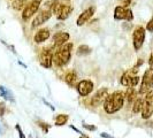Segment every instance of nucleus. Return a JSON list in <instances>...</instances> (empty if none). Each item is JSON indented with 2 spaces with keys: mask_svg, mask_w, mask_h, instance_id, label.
Returning <instances> with one entry per match:
<instances>
[{
  "mask_svg": "<svg viewBox=\"0 0 153 138\" xmlns=\"http://www.w3.org/2000/svg\"><path fill=\"white\" fill-rule=\"evenodd\" d=\"M76 89L79 96L86 97V96L91 94V92L93 91V82L90 79H83L77 84Z\"/></svg>",
  "mask_w": 153,
  "mask_h": 138,
  "instance_id": "9d476101",
  "label": "nucleus"
},
{
  "mask_svg": "<svg viewBox=\"0 0 153 138\" xmlns=\"http://www.w3.org/2000/svg\"><path fill=\"white\" fill-rule=\"evenodd\" d=\"M0 135H4V130H2V128H1V124H0Z\"/></svg>",
  "mask_w": 153,
  "mask_h": 138,
  "instance_id": "ea45409f",
  "label": "nucleus"
},
{
  "mask_svg": "<svg viewBox=\"0 0 153 138\" xmlns=\"http://www.w3.org/2000/svg\"><path fill=\"white\" fill-rule=\"evenodd\" d=\"M1 42H2V44H5V45L7 46L8 48H10V50H12V52H13V53H14V54H16V51H15V48H14V46L9 45V44H7V43H6V42H4V40H1Z\"/></svg>",
  "mask_w": 153,
  "mask_h": 138,
  "instance_id": "72a5a7b5",
  "label": "nucleus"
},
{
  "mask_svg": "<svg viewBox=\"0 0 153 138\" xmlns=\"http://www.w3.org/2000/svg\"><path fill=\"white\" fill-rule=\"evenodd\" d=\"M153 114V100L144 99L143 108H142V117L144 120L150 119Z\"/></svg>",
  "mask_w": 153,
  "mask_h": 138,
  "instance_id": "ddd939ff",
  "label": "nucleus"
},
{
  "mask_svg": "<svg viewBox=\"0 0 153 138\" xmlns=\"http://www.w3.org/2000/svg\"><path fill=\"white\" fill-rule=\"evenodd\" d=\"M143 63H144L143 59H138V62L136 63V65H135V67H136V68H139V67H140V66H142Z\"/></svg>",
  "mask_w": 153,
  "mask_h": 138,
  "instance_id": "c9c22d12",
  "label": "nucleus"
},
{
  "mask_svg": "<svg viewBox=\"0 0 153 138\" xmlns=\"http://www.w3.org/2000/svg\"><path fill=\"white\" fill-rule=\"evenodd\" d=\"M94 13H96V7L94 6H91V7H88L86 9H84L79 14V16L77 17V21H76L77 27H82L86 22H89L91 20L92 16L94 15Z\"/></svg>",
  "mask_w": 153,
  "mask_h": 138,
  "instance_id": "1a4fd4ad",
  "label": "nucleus"
},
{
  "mask_svg": "<svg viewBox=\"0 0 153 138\" xmlns=\"http://www.w3.org/2000/svg\"><path fill=\"white\" fill-rule=\"evenodd\" d=\"M70 35L68 32L65 31H58L54 33V36L52 37V46H54L55 48H59L62 45H65L66 43H68Z\"/></svg>",
  "mask_w": 153,
  "mask_h": 138,
  "instance_id": "6e6552de",
  "label": "nucleus"
},
{
  "mask_svg": "<svg viewBox=\"0 0 153 138\" xmlns=\"http://www.w3.org/2000/svg\"><path fill=\"white\" fill-rule=\"evenodd\" d=\"M38 125L42 128V130H43V132L44 134H47L48 132V129H50V124H47V123H43V122H38Z\"/></svg>",
  "mask_w": 153,
  "mask_h": 138,
  "instance_id": "393cba45",
  "label": "nucleus"
},
{
  "mask_svg": "<svg viewBox=\"0 0 153 138\" xmlns=\"http://www.w3.org/2000/svg\"><path fill=\"white\" fill-rule=\"evenodd\" d=\"M126 96L122 91H115L109 94L104 102V109L107 114H113L119 112L124 105Z\"/></svg>",
  "mask_w": 153,
  "mask_h": 138,
  "instance_id": "f257e3e1",
  "label": "nucleus"
},
{
  "mask_svg": "<svg viewBox=\"0 0 153 138\" xmlns=\"http://www.w3.org/2000/svg\"><path fill=\"white\" fill-rule=\"evenodd\" d=\"M69 116L67 114H59L55 116V120H54V125L56 127H61V125H65L66 123L68 122Z\"/></svg>",
  "mask_w": 153,
  "mask_h": 138,
  "instance_id": "f3484780",
  "label": "nucleus"
},
{
  "mask_svg": "<svg viewBox=\"0 0 153 138\" xmlns=\"http://www.w3.org/2000/svg\"><path fill=\"white\" fill-rule=\"evenodd\" d=\"M69 128H70V129H73V130H74V131H76L77 134H79V135L82 134V131H81V130H78V129H77V128H76V127H75V125H69Z\"/></svg>",
  "mask_w": 153,
  "mask_h": 138,
  "instance_id": "e433bc0d",
  "label": "nucleus"
},
{
  "mask_svg": "<svg viewBox=\"0 0 153 138\" xmlns=\"http://www.w3.org/2000/svg\"><path fill=\"white\" fill-rule=\"evenodd\" d=\"M29 1H30V0H13L12 7H13V9L17 10V12H19V10H22Z\"/></svg>",
  "mask_w": 153,
  "mask_h": 138,
  "instance_id": "412c9836",
  "label": "nucleus"
},
{
  "mask_svg": "<svg viewBox=\"0 0 153 138\" xmlns=\"http://www.w3.org/2000/svg\"><path fill=\"white\" fill-rule=\"evenodd\" d=\"M126 12H127V8L117 5L114 8V20L115 21H122L126 19Z\"/></svg>",
  "mask_w": 153,
  "mask_h": 138,
  "instance_id": "2eb2a0df",
  "label": "nucleus"
},
{
  "mask_svg": "<svg viewBox=\"0 0 153 138\" xmlns=\"http://www.w3.org/2000/svg\"><path fill=\"white\" fill-rule=\"evenodd\" d=\"M150 88L153 89V73H151V76H150Z\"/></svg>",
  "mask_w": 153,
  "mask_h": 138,
  "instance_id": "4c0bfd02",
  "label": "nucleus"
},
{
  "mask_svg": "<svg viewBox=\"0 0 153 138\" xmlns=\"http://www.w3.org/2000/svg\"><path fill=\"white\" fill-rule=\"evenodd\" d=\"M146 30L149 32H153V16L150 19V21L146 24Z\"/></svg>",
  "mask_w": 153,
  "mask_h": 138,
  "instance_id": "bb28decb",
  "label": "nucleus"
},
{
  "mask_svg": "<svg viewBox=\"0 0 153 138\" xmlns=\"http://www.w3.org/2000/svg\"><path fill=\"white\" fill-rule=\"evenodd\" d=\"M132 20H134V14H132V10L128 7V8H127V12H126V19H124V21H127V22H131Z\"/></svg>",
  "mask_w": 153,
  "mask_h": 138,
  "instance_id": "b1692460",
  "label": "nucleus"
},
{
  "mask_svg": "<svg viewBox=\"0 0 153 138\" xmlns=\"http://www.w3.org/2000/svg\"><path fill=\"white\" fill-rule=\"evenodd\" d=\"M6 113V104L4 101L0 102V116H4Z\"/></svg>",
  "mask_w": 153,
  "mask_h": 138,
  "instance_id": "c756f323",
  "label": "nucleus"
},
{
  "mask_svg": "<svg viewBox=\"0 0 153 138\" xmlns=\"http://www.w3.org/2000/svg\"><path fill=\"white\" fill-rule=\"evenodd\" d=\"M50 36H51L50 29H47V28L39 29V30L35 33V36H33V42H35L36 44H42V43H44V42H46L47 39L50 38Z\"/></svg>",
  "mask_w": 153,
  "mask_h": 138,
  "instance_id": "f8f14e48",
  "label": "nucleus"
},
{
  "mask_svg": "<svg viewBox=\"0 0 153 138\" xmlns=\"http://www.w3.org/2000/svg\"><path fill=\"white\" fill-rule=\"evenodd\" d=\"M124 96H126V99H127V101L129 104L132 102V101H135V99H136V90H135V88L128 86V90L126 91Z\"/></svg>",
  "mask_w": 153,
  "mask_h": 138,
  "instance_id": "aec40b11",
  "label": "nucleus"
},
{
  "mask_svg": "<svg viewBox=\"0 0 153 138\" xmlns=\"http://www.w3.org/2000/svg\"><path fill=\"white\" fill-rule=\"evenodd\" d=\"M0 97H2V98H4L5 100L12 101V102H14V101H15L13 92L10 91L9 89H7V88L2 86V85H0Z\"/></svg>",
  "mask_w": 153,
  "mask_h": 138,
  "instance_id": "dca6fc26",
  "label": "nucleus"
},
{
  "mask_svg": "<svg viewBox=\"0 0 153 138\" xmlns=\"http://www.w3.org/2000/svg\"><path fill=\"white\" fill-rule=\"evenodd\" d=\"M63 1H65V0H63Z\"/></svg>",
  "mask_w": 153,
  "mask_h": 138,
  "instance_id": "a19ab883",
  "label": "nucleus"
},
{
  "mask_svg": "<svg viewBox=\"0 0 153 138\" xmlns=\"http://www.w3.org/2000/svg\"><path fill=\"white\" fill-rule=\"evenodd\" d=\"M149 67H150V70L153 71V53H151L150 58H149Z\"/></svg>",
  "mask_w": 153,
  "mask_h": 138,
  "instance_id": "2f4dec72",
  "label": "nucleus"
},
{
  "mask_svg": "<svg viewBox=\"0 0 153 138\" xmlns=\"http://www.w3.org/2000/svg\"><path fill=\"white\" fill-rule=\"evenodd\" d=\"M73 10H74V8H73L71 5H69V4H62L61 7H60V10L56 14V19L59 21H65V20H67L69 16H70V14L73 13Z\"/></svg>",
  "mask_w": 153,
  "mask_h": 138,
  "instance_id": "9b49d317",
  "label": "nucleus"
},
{
  "mask_svg": "<svg viewBox=\"0 0 153 138\" xmlns=\"http://www.w3.org/2000/svg\"><path fill=\"white\" fill-rule=\"evenodd\" d=\"M91 52H92L91 48H90L88 45L83 44V45L78 46V48H77V51H76V54L78 55V56H86V55L91 54Z\"/></svg>",
  "mask_w": 153,
  "mask_h": 138,
  "instance_id": "a211bd4d",
  "label": "nucleus"
},
{
  "mask_svg": "<svg viewBox=\"0 0 153 138\" xmlns=\"http://www.w3.org/2000/svg\"><path fill=\"white\" fill-rule=\"evenodd\" d=\"M43 102H44V104H45L46 106H47V107L50 108V109H51V111H55V107H54V106H52V105H51V104H50V102H48V101H47V100L43 99Z\"/></svg>",
  "mask_w": 153,
  "mask_h": 138,
  "instance_id": "473e14b6",
  "label": "nucleus"
},
{
  "mask_svg": "<svg viewBox=\"0 0 153 138\" xmlns=\"http://www.w3.org/2000/svg\"><path fill=\"white\" fill-rule=\"evenodd\" d=\"M145 42V29L140 25L135 28L132 32V45L135 51H139Z\"/></svg>",
  "mask_w": 153,
  "mask_h": 138,
  "instance_id": "39448f33",
  "label": "nucleus"
},
{
  "mask_svg": "<svg viewBox=\"0 0 153 138\" xmlns=\"http://www.w3.org/2000/svg\"><path fill=\"white\" fill-rule=\"evenodd\" d=\"M65 81L69 86H74L75 83L77 82V75L75 71H69L68 74L65 77Z\"/></svg>",
  "mask_w": 153,
  "mask_h": 138,
  "instance_id": "6ab92c4d",
  "label": "nucleus"
},
{
  "mask_svg": "<svg viewBox=\"0 0 153 138\" xmlns=\"http://www.w3.org/2000/svg\"><path fill=\"white\" fill-rule=\"evenodd\" d=\"M83 128H84V129H86V130H89V131H96L97 130V127H96V125H90V124H83Z\"/></svg>",
  "mask_w": 153,
  "mask_h": 138,
  "instance_id": "7c9ffc66",
  "label": "nucleus"
},
{
  "mask_svg": "<svg viewBox=\"0 0 153 138\" xmlns=\"http://www.w3.org/2000/svg\"><path fill=\"white\" fill-rule=\"evenodd\" d=\"M73 43H66L65 45L59 47L53 54V63L56 67H63L68 65L71 58V51H73Z\"/></svg>",
  "mask_w": 153,
  "mask_h": 138,
  "instance_id": "f03ea898",
  "label": "nucleus"
},
{
  "mask_svg": "<svg viewBox=\"0 0 153 138\" xmlns=\"http://www.w3.org/2000/svg\"><path fill=\"white\" fill-rule=\"evenodd\" d=\"M109 96V92L106 88H101L99 89L98 91L94 93V96L91 98V106L93 107H97V106H99L100 104H104L105 102V100L107 99V97Z\"/></svg>",
  "mask_w": 153,
  "mask_h": 138,
  "instance_id": "0eeeda50",
  "label": "nucleus"
},
{
  "mask_svg": "<svg viewBox=\"0 0 153 138\" xmlns=\"http://www.w3.org/2000/svg\"><path fill=\"white\" fill-rule=\"evenodd\" d=\"M138 83H139V77H138L137 75H134V76L131 77L130 86H132V88H135L136 85H138Z\"/></svg>",
  "mask_w": 153,
  "mask_h": 138,
  "instance_id": "a878e982",
  "label": "nucleus"
},
{
  "mask_svg": "<svg viewBox=\"0 0 153 138\" xmlns=\"http://www.w3.org/2000/svg\"><path fill=\"white\" fill-rule=\"evenodd\" d=\"M42 1L43 0H30L25 5V7L22 9V14H21V17H22V20L24 22L29 21L32 16L36 15L38 13L39 7L42 5Z\"/></svg>",
  "mask_w": 153,
  "mask_h": 138,
  "instance_id": "7ed1b4c3",
  "label": "nucleus"
},
{
  "mask_svg": "<svg viewBox=\"0 0 153 138\" xmlns=\"http://www.w3.org/2000/svg\"><path fill=\"white\" fill-rule=\"evenodd\" d=\"M79 138H90L89 136H86V135H84V134H81V137Z\"/></svg>",
  "mask_w": 153,
  "mask_h": 138,
  "instance_id": "58836bf2",
  "label": "nucleus"
},
{
  "mask_svg": "<svg viewBox=\"0 0 153 138\" xmlns=\"http://www.w3.org/2000/svg\"><path fill=\"white\" fill-rule=\"evenodd\" d=\"M151 70H146L144 73V76L142 78V84H140V89H139V94H146V92L150 91V76H151Z\"/></svg>",
  "mask_w": 153,
  "mask_h": 138,
  "instance_id": "4468645a",
  "label": "nucleus"
},
{
  "mask_svg": "<svg viewBox=\"0 0 153 138\" xmlns=\"http://www.w3.org/2000/svg\"><path fill=\"white\" fill-rule=\"evenodd\" d=\"M52 12L50 9H43L37 13V15L35 16V19L32 20V23H31V28L35 29V28H38L40 25H43L45 22H47L51 17H52Z\"/></svg>",
  "mask_w": 153,
  "mask_h": 138,
  "instance_id": "423d86ee",
  "label": "nucleus"
},
{
  "mask_svg": "<svg viewBox=\"0 0 153 138\" xmlns=\"http://www.w3.org/2000/svg\"><path fill=\"white\" fill-rule=\"evenodd\" d=\"M53 46L43 48L42 52L39 53V62L44 68H51L52 67V65H53Z\"/></svg>",
  "mask_w": 153,
  "mask_h": 138,
  "instance_id": "20e7f679",
  "label": "nucleus"
},
{
  "mask_svg": "<svg viewBox=\"0 0 153 138\" xmlns=\"http://www.w3.org/2000/svg\"><path fill=\"white\" fill-rule=\"evenodd\" d=\"M100 136H101L102 138H115V137H113V136H111V135L106 134V132H101V134H100Z\"/></svg>",
  "mask_w": 153,
  "mask_h": 138,
  "instance_id": "f704fd0d",
  "label": "nucleus"
},
{
  "mask_svg": "<svg viewBox=\"0 0 153 138\" xmlns=\"http://www.w3.org/2000/svg\"><path fill=\"white\" fill-rule=\"evenodd\" d=\"M131 4V0H119V5L120 6H123V7L128 8L129 5Z\"/></svg>",
  "mask_w": 153,
  "mask_h": 138,
  "instance_id": "cd10ccee",
  "label": "nucleus"
},
{
  "mask_svg": "<svg viewBox=\"0 0 153 138\" xmlns=\"http://www.w3.org/2000/svg\"><path fill=\"white\" fill-rule=\"evenodd\" d=\"M143 102L144 100L142 98H136L135 101H134V106H132V112L135 114H137L139 112H142V108H143Z\"/></svg>",
  "mask_w": 153,
  "mask_h": 138,
  "instance_id": "5701e85b",
  "label": "nucleus"
},
{
  "mask_svg": "<svg viewBox=\"0 0 153 138\" xmlns=\"http://www.w3.org/2000/svg\"><path fill=\"white\" fill-rule=\"evenodd\" d=\"M131 77H132V74H131L130 71H126L122 75V77H121V79H120L121 85H123V86H130Z\"/></svg>",
  "mask_w": 153,
  "mask_h": 138,
  "instance_id": "4be33fe9",
  "label": "nucleus"
},
{
  "mask_svg": "<svg viewBox=\"0 0 153 138\" xmlns=\"http://www.w3.org/2000/svg\"><path fill=\"white\" fill-rule=\"evenodd\" d=\"M15 129L17 130V132H19V136H20V138H27V137H25V135L23 134L22 128H21V125H20V124H15Z\"/></svg>",
  "mask_w": 153,
  "mask_h": 138,
  "instance_id": "c85d7f7f",
  "label": "nucleus"
}]
</instances>
